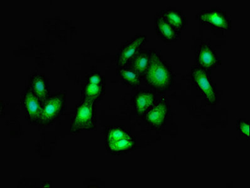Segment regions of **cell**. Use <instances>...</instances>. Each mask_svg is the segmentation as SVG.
Listing matches in <instances>:
<instances>
[{
    "instance_id": "1",
    "label": "cell",
    "mask_w": 250,
    "mask_h": 188,
    "mask_svg": "<svg viewBox=\"0 0 250 188\" xmlns=\"http://www.w3.org/2000/svg\"><path fill=\"white\" fill-rule=\"evenodd\" d=\"M146 82L157 91H165L172 84V76L169 68L156 52L150 55V62L146 72Z\"/></svg>"
},
{
    "instance_id": "2",
    "label": "cell",
    "mask_w": 250,
    "mask_h": 188,
    "mask_svg": "<svg viewBox=\"0 0 250 188\" xmlns=\"http://www.w3.org/2000/svg\"><path fill=\"white\" fill-rule=\"evenodd\" d=\"M94 100L87 99L79 107L72 124V132L89 130L94 125L93 103Z\"/></svg>"
},
{
    "instance_id": "3",
    "label": "cell",
    "mask_w": 250,
    "mask_h": 188,
    "mask_svg": "<svg viewBox=\"0 0 250 188\" xmlns=\"http://www.w3.org/2000/svg\"><path fill=\"white\" fill-rule=\"evenodd\" d=\"M198 19L205 25L219 30H229L231 21L223 11L218 9L205 10L199 14Z\"/></svg>"
},
{
    "instance_id": "4",
    "label": "cell",
    "mask_w": 250,
    "mask_h": 188,
    "mask_svg": "<svg viewBox=\"0 0 250 188\" xmlns=\"http://www.w3.org/2000/svg\"><path fill=\"white\" fill-rule=\"evenodd\" d=\"M63 100L61 96H52L46 100L42 107L40 120L42 124H49L54 121L62 110Z\"/></svg>"
},
{
    "instance_id": "5",
    "label": "cell",
    "mask_w": 250,
    "mask_h": 188,
    "mask_svg": "<svg viewBox=\"0 0 250 188\" xmlns=\"http://www.w3.org/2000/svg\"><path fill=\"white\" fill-rule=\"evenodd\" d=\"M192 77L210 103H214L216 100V94L206 72L200 68L195 67L192 70Z\"/></svg>"
},
{
    "instance_id": "6",
    "label": "cell",
    "mask_w": 250,
    "mask_h": 188,
    "mask_svg": "<svg viewBox=\"0 0 250 188\" xmlns=\"http://www.w3.org/2000/svg\"><path fill=\"white\" fill-rule=\"evenodd\" d=\"M41 100L32 91L27 92L23 100L24 106L28 118L32 122L40 120L42 107Z\"/></svg>"
},
{
    "instance_id": "7",
    "label": "cell",
    "mask_w": 250,
    "mask_h": 188,
    "mask_svg": "<svg viewBox=\"0 0 250 188\" xmlns=\"http://www.w3.org/2000/svg\"><path fill=\"white\" fill-rule=\"evenodd\" d=\"M146 40V36H140L135 40L125 46L120 52L118 58V65L120 67H124L130 59L132 57L137 50L141 47Z\"/></svg>"
},
{
    "instance_id": "8",
    "label": "cell",
    "mask_w": 250,
    "mask_h": 188,
    "mask_svg": "<svg viewBox=\"0 0 250 188\" xmlns=\"http://www.w3.org/2000/svg\"><path fill=\"white\" fill-rule=\"evenodd\" d=\"M155 28L158 35L163 40L172 41L176 40L180 34L179 30L175 29L172 25L159 15L155 19Z\"/></svg>"
},
{
    "instance_id": "9",
    "label": "cell",
    "mask_w": 250,
    "mask_h": 188,
    "mask_svg": "<svg viewBox=\"0 0 250 188\" xmlns=\"http://www.w3.org/2000/svg\"><path fill=\"white\" fill-rule=\"evenodd\" d=\"M167 113V108L164 102H159L146 114V119L150 125L159 128L163 125Z\"/></svg>"
},
{
    "instance_id": "10",
    "label": "cell",
    "mask_w": 250,
    "mask_h": 188,
    "mask_svg": "<svg viewBox=\"0 0 250 188\" xmlns=\"http://www.w3.org/2000/svg\"><path fill=\"white\" fill-rule=\"evenodd\" d=\"M161 16L175 29H183L186 25V19L181 11L168 9L162 12Z\"/></svg>"
},
{
    "instance_id": "11",
    "label": "cell",
    "mask_w": 250,
    "mask_h": 188,
    "mask_svg": "<svg viewBox=\"0 0 250 188\" xmlns=\"http://www.w3.org/2000/svg\"><path fill=\"white\" fill-rule=\"evenodd\" d=\"M216 55L209 46L203 45L197 54V62L201 67L210 69L216 64Z\"/></svg>"
},
{
    "instance_id": "12",
    "label": "cell",
    "mask_w": 250,
    "mask_h": 188,
    "mask_svg": "<svg viewBox=\"0 0 250 188\" xmlns=\"http://www.w3.org/2000/svg\"><path fill=\"white\" fill-rule=\"evenodd\" d=\"M153 103H154V97L150 92H140L136 96L135 99L136 109L140 115L143 114L149 109L152 108Z\"/></svg>"
},
{
    "instance_id": "13",
    "label": "cell",
    "mask_w": 250,
    "mask_h": 188,
    "mask_svg": "<svg viewBox=\"0 0 250 188\" xmlns=\"http://www.w3.org/2000/svg\"><path fill=\"white\" fill-rule=\"evenodd\" d=\"M32 92L37 95L41 102L47 99L48 89L45 80L40 76H35L32 80Z\"/></svg>"
},
{
    "instance_id": "14",
    "label": "cell",
    "mask_w": 250,
    "mask_h": 188,
    "mask_svg": "<svg viewBox=\"0 0 250 188\" xmlns=\"http://www.w3.org/2000/svg\"><path fill=\"white\" fill-rule=\"evenodd\" d=\"M150 62V54L147 52H141L136 56L132 63V67L137 74H144Z\"/></svg>"
},
{
    "instance_id": "15",
    "label": "cell",
    "mask_w": 250,
    "mask_h": 188,
    "mask_svg": "<svg viewBox=\"0 0 250 188\" xmlns=\"http://www.w3.org/2000/svg\"><path fill=\"white\" fill-rule=\"evenodd\" d=\"M120 74L122 76V79L127 84L130 85L131 86H139L140 84V80L139 74L135 72L129 71V70L121 69Z\"/></svg>"
},
{
    "instance_id": "16",
    "label": "cell",
    "mask_w": 250,
    "mask_h": 188,
    "mask_svg": "<svg viewBox=\"0 0 250 188\" xmlns=\"http://www.w3.org/2000/svg\"><path fill=\"white\" fill-rule=\"evenodd\" d=\"M133 144L130 137L118 140L113 143H107L109 149L113 151H122V150H128L131 148Z\"/></svg>"
},
{
    "instance_id": "17",
    "label": "cell",
    "mask_w": 250,
    "mask_h": 188,
    "mask_svg": "<svg viewBox=\"0 0 250 188\" xmlns=\"http://www.w3.org/2000/svg\"><path fill=\"white\" fill-rule=\"evenodd\" d=\"M101 91H102V87L100 84L89 83L85 88V94L87 99L95 100L96 98L100 95Z\"/></svg>"
},
{
    "instance_id": "18",
    "label": "cell",
    "mask_w": 250,
    "mask_h": 188,
    "mask_svg": "<svg viewBox=\"0 0 250 188\" xmlns=\"http://www.w3.org/2000/svg\"><path fill=\"white\" fill-rule=\"evenodd\" d=\"M130 137L127 135L126 133L121 130H113L109 131L107 134V143H113L118 140L126 138V137Z\"/></svg>"
},
{
    "instance_id": "19",
    "label": "cell",
    "mask_w": 250,
    "mask_h": 188,
    "mask_svg": "<svg viewBox=\"0 0 250 188\" xmlns=\"http://www.w3.org/2000/svg\"><path fill=\"white\" fill-rule=\"evenodd\" d=\"M239 128H240L241 132L243 134L250 137V124L247 121H241L239 124Z\"/></svg>"
},
{
    "instance_id": "20",
    "label": "cell",
    "mask_w": 250,
    "mask_h": 188,
    "mask_svg": "<svg viewBox=\"0 0 250 188\" xmlns=\"http://www.w3.org/2000/svg\"><path fill=\"white\" fill-rule=\"evenodd\" d=\"M101 82V78L100 76L94 75L90 77L89 83L94 84H100Z\"/></svg>"
}]
</instances>
